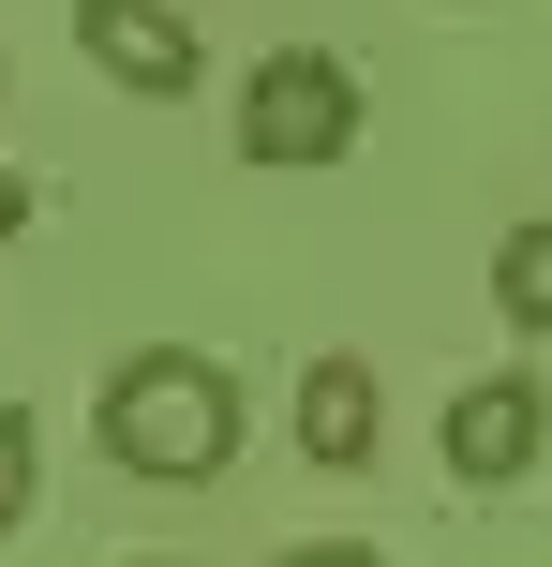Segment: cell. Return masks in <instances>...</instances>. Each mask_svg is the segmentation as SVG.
Here are the masks:
<instances>
[{"instance_id": "cell-2", "label": "cell", "mask_w": 552, "mask_h": 567, "mask_svg": "<svg viewBox=\"0 0 552 567\" xmlns=\"http://www.w3.org/2000/svg\"><path fill=\"white\" fill-rule=\"evenodd\" d=\"M358 150V75L329 45H269L239 90V165H344Z\"/></svg>"}, {"instance_id": "cell-3", "label": "cell", "mask_w": 552, "mask_h": 567, "mask_svg": "<svg viewBox=\"0 0 552 567\" xmlns=\"http://www.w3.org/2000/svg\"><path fill=\"white\" fill-rule=\"evenodd\" d=\"M538 449H552V389H538L523 359L478 373V389H448V478H464V493H508Z\"/></svg>"}, {"instance_id": "cell-4", "label": "cell", "mask_w": 552, "mask_h": 567, "mask_svg": "<svg viewBox=\"0 0 552 567\" xmlns=\"http://www.w3.org/2000/svg\"><path fill=\"white\" fill-rule=\"evenodd\" d=\"M75 45L105 60L135 105H179V90L209 75V60H195V16H179V0H75Z\"/></svg>"}, {"instance_id": "cell-7", "label": "cell", "mask_w": 552, "mask_h": 567, "mask_svg": "<svg viewBox=\"0 0 552 567\" xmlns=\"http://www.w3.org/2000/svg\"><path fill=\"white\" fill-rule=\"evenodd\" d=\"M15 523H30V419L0 403V538H15Z\"/></svg>"}, {"instance_id": "cell-8", "label": "cell", "mask_w": 552, "mask_h": 567, "mask_svg": "<svg viewBox=\"0 0 552 567\" xmlns=\"http://www.w3.org/2000/svg\"><path fill=\"white\" fill-rule=\"evenodd\" d=\"M284 567H388V553H358V538H299Z\"/></svg>"}, {"instance_id": "cell-9", "label": "cell", "mask_w": 552, "mask_h": 567, "mask_svg": "<svg viewBox=\"0 0 552 567\" xmlns=\"http://www.w3.org/2000/svg\"><path fill=\"white\" fill-rule=\"evenodd\" d=\"M15 225H30V179H15V165H0V239H15Z\"/></svg>"}, {"instance_id": "cell-10", "label": "cell", "mask_w": 552, "mask_h": 567, "mask_svg": "<svg viewBox=\"0 0 552 567\" xmlns=\"http://www.w3.org/2000/svg\"><path fill=\"white\" fill-rule=\"evenodd\" d=\"M135 567H179V553H135Z\"/></svg>"}, {"instance_id": "cell-5", "label": "cell", "mask_w": 552, "mask_h": 567, "mask_svg": "<svg viewBox=\"0 0 552 567\" xmlns=\"http://www.w3.org/2000/svg\"><path fill=\"white\" fill-rule=\"evenodd\" d=\"M299 449H314L329 478H358V463L388 449V419H374V373H358V359H314V373H299Z\"/></svg>"}, {"instance_id": "cell-6", "label": "cell", "mask_w": 552, "mask_h": 567, "mask_svg": "<svg viewBox=\"0 0 552 567\" xmlns=\"http://www.w3.org/2000/svg\"><path fill=\"white\" fill-rule=\"evenodd\" d=\"M493 313H508L523 343H552V209H538V225H508V239H493Z\"/></svg>"}, {"instance_id": "cell-1", "label": "cell", "mask_w": 552, "mask_h": 567, "mask_svg": "<svg viewBox=\"0 0 552 567\" xmlns=\"http://www.w3.org/2000/svg\"><path fill=\"white\" fill-rule=\"evenodd\" d=\"M105 463L119 478H225L239 463V373L209 343H135L105 373Z\"/></svg>"}]
</instances>
